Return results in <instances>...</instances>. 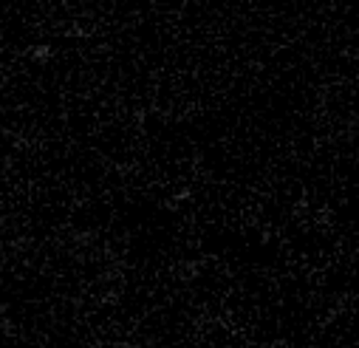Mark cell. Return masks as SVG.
I'll use <instances>...</instances> for the list:
<instances>
[{
    "label": "cell",
    "instance_id": "obj_1",
    "mask_svg": "<svg viewBox=\"0 0 359 348\" xmlns=\"http://www.w3.org/2000/svg\"><path fill=\"white\" fill-rule=\"evenodd\" d=\"M23 54H26L32 62H48V60L54 57V46H51V43H37V46H29Z\"/></svg>",
    "mask_w": 359,
    "mask_h": 348
},
{
    "label": "cell",
    "instance_id": "obj_2",
    "mask_svg": "<svg viewBox=\"0 0 359 348\" xmlns=\"http://www.w3.org/2000/svg\"><path fill=\"white\" fill-rule=\"evenodd\" d=\"M190 196H193L190 190H182V193H178V196H172V199H170V207H178V204H184V201H190Z\"/></svg>",
    "mask_w": 359,
    "mask_h": 348
}]
</instances>
